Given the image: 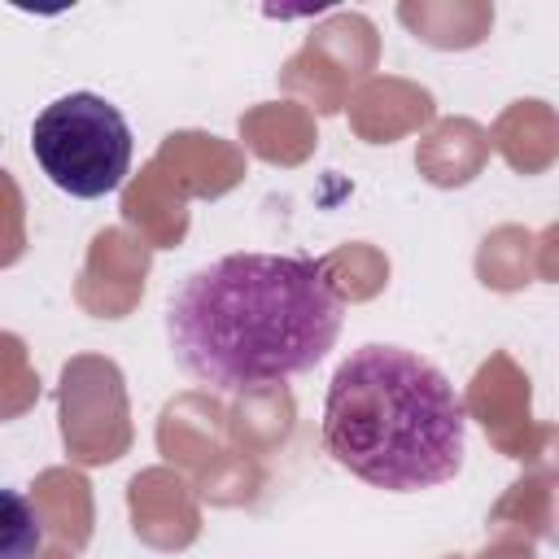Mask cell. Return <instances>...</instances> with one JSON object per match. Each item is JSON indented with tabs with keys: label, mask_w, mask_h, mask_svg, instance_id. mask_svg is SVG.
Wrapping results in <instances>:
<instances>
[{
	"label": "cell",
	"mask_w": 559,
	"mask_h": 559,
	"mask_svg": "<svg viewBox=\"0 0 559 559\" xmlns=\"http://www.w3.org/2000/svg\"><path fill=\"white\" fill-rule=\"evenodd\" d=\"M345 301L328 262L301 253H223L166 301L175 362L214 393L271 389L314 371L336 345Z\"/></svg>",
	"instance_id": "cell-1"
},
{
	"label": "cell",
	"mask_w": 559,
	"mask_h": 559,
	"mask_svg": "<svg viewBox=\"0 0 559 559\" xmlns=\"http://www.w3.org/2000/svg\"><path fill=\"white\" fill-rule=\"evenodd\" d=\"M323 450L384 493L454 480L467 454V411L450 376L402 345H358L323 397Z\"/></svg>",
	"instance_id": "cell-2"
},
{
	"label": "cell",
	"mask_w": 559,
	"mask_h": 559,
	"mask_svg": "<svg viewBox=\"0 0 559 559\" xmlns=\"http://www.w3.org/2000/svg\"><path fill=\"white\" fill-rule=\"evenodd\" d=\"M31 153L52 188L79 201H96L122 188L135 135L114 100L96 92H70L35 114Z\"/></svg>",
	"instance_id": "cell-3"
},
{
	"label": "cell",
	"mask_w": 559,
	"mask_h": 559,
	"mask_svg": "<svg viewBox=\"0 0 559 559\" xmlns=\"http://www.w3.org/2000/svg\"><path fill=\"white\" fill-rule=\"evenodd\" d=\"M44 520L35 502L17 489H0V559H39Z\"/></svg>",
	"instance_id": "cell-4"
}]
</instances>
